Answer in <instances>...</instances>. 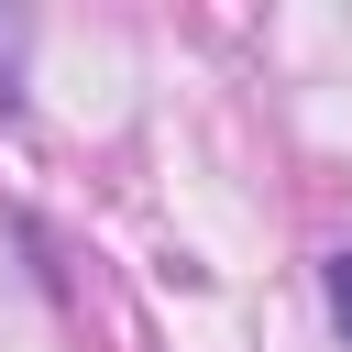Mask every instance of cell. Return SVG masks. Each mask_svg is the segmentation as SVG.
Wrapping results in <instances>:
<instances>
[{"label":"cell","instance_id":"cell-1","mask_svg":"<svg viewBox=\"0 0 352 352\" xmlns=\"http://www.w3.org/2000/svg\"><path fill=\"white\" fill-rule=\"evenodd\" d=\"M330 319L352 330V253H330Z\"/></svg>","mask_w":352,"mask_h":352}]
</instances>
